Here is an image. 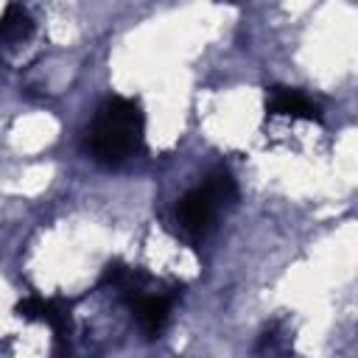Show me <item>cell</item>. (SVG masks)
<instances>
[{
  "instance_id": "obj_1",
  "label": "cell",
  "mask_w": 358,
  "mask_h": 358,
  "mask_svg": "<svg viewBox=\"0 0 358 358\" xmlns=\"http://www.w3.org/2000/svg\"><path fill=\"white\" fill-rule=\"evenodd\" d=\"M145 117L137 101L112 95L101 103L90 131H87V151L103 162L117 165L143 148Z\"/></svg>"
},
{
  "instance_id": "obj_2",
  "label": "cell",
  "mask_w": 358,
  "mask_h": 358,
  "mask_svg": "<svg viewBox=\"0 0 358 358\" xmlns=\"http://www.w3.org/2000/svg\"><path fill=\"white\" fill-rule=\"evenodd\" d=\"M215 213H218V204L207 196L204 187L187 190V193L179 199V204H176V218H179L182 229H185L187 235H193V238H201V235L213 227Z\"/></svg>"
},
{
  "instance_id": "obj_3",
  "label": "cell",
  "mask_w": 358,
  "mask_h": 358,
  "mask_svg": "<svg viewBox=\"0 0 358 358\" xmlns=\"http://www.w3.org/2000/svg\"><path fill=\"white\" fill-rule=\"evenodd\" d=\"M266 109H268L271 115L319 120V109H316V103H310L302 92L288 90V87H271L268 95H266Z\"/></svg>"
},
{
  "instance_id": "obj_4",
  "label": "cell",
  "mask_w": 358,
  "mask_h": 358,
  "mask_svg": "<svg viewBox=\"0 0 358 358\" xmlns=\"http://www.w3.org/2000/svg\"><path fill=\"white\" fill-rule=\"evenodd\" d=\"M31 34H34V20L28 8L20 0L8 3L6 11L0 14V50L22 45L25 39H31Z\"/></svg>"
},
{
  "instance_id": "obj_5",
  "label": "cell",
  "mask_w": 358,
  "mask_h": 358,
  "mask_svg": "<svg viewBox=\"0 0 358 358\" xmlns=\"http://www.w3.org/2000/svg\"><path fill=\"white\" fill-rule=\"evenodd\" d=\"M134 305V313H137V322L143 327V333L148 336H157L165 322H168V310H171V302L168 296H157V294H137L131 299Z\"/></svg>"
},
{
  "instance_id": "obj_6",
  "label": "cell",
  "mask_w": 358,
  "mask_h": 358,
  "mask_svg": "<svg viewBox=\"0 0 358 358\" xmlns=\"http://www.w3.org/2000/svg\"><path fill=\"white\" fill-rule=\"evenodd\" d=\"M201 187L207 190V196H210L218 207H229V204H235V199H238V185H235L232 173L224 171V168L207 173V179H204Z\"/></svg>"
},
{
  "instance_id": "obj_7",
  "label": "cell",
  "mask_w": 358,
  "mask_h": 358,
  "mask_svg": "<svg viewBox=\"0 0 358 358\" xmlns=\"http://www.w3.org/2000/svg\"><path fill=\"white\" fill-rule=\"evenodd\" d=\"M36 319L45 322L56 333V338H67L70 336V310H67L64 302H59V299H39Z\"/></svg>"
}]
</instances>
